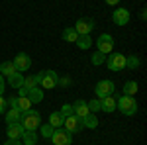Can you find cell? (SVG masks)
Returning a JSON list of instances; mask_svg holds the SVG:
<instances>
[{"label": "cell", "mask_w": 147, "mask_h": 145, "mask_svg": "<svg viewBox=\"0 0 147 145\" xmlns=\"http://www.w3.org/2000/svg\"><path fill=\"white\" fill-rule=\"evenodd\" d=\"M114 96H116V110H120L124 116H136L137 112V102L134 96H120V94H116L114 92Z\"/></svg>", "instance_id": "6da1fadb"}, {"label": "cell", "mask_w": 147, "mask_h": 145, "mask_svg": "<svg viewBox=\"0 0 147 145\" xmlns=\"http://www.w3.org/2000/svg\"><path fill=\"white\" fill-rule=\"evenodd\" d=\"M20 123H22L24 129H37L39 123H41V116H39V112H35V110H26V112H22Z\"/></svg>", "instance_id": "7a4b0ae2"}, {"label": "cell", "mask_w": 147, "mask_h": 145, "mask_svg": "<svg viewBox=\"0 0 147 145\" xmlns=\"http://www.w3.org/2000/svg\"><path fill=\"white\" fill-rule=\"evenodd\" d=\"M35 80H37V86H41V88H55L57 82H59V77H57L55 71L47 69L43 73L35 75Z\"/></svg>", "instance_id": "3957f363"}, {"label": "cell", "mask_w": 147, "mask_h": 145, "mask_svg": "<svg viewBox=\"0 0 147 145\" xmlns=\"http://www.w3.org/2000/svg\"><path fill=\"white\" fill-rule=\"evenodd\" d=\"M116 92V84H114L112 80H108V78H104V80H98L96 82V86H94V94H96V98H104V96H110Z\"/></svg>", "instance_id": "277c9868"}, {"label": "cell", "mask_w": 147, "mask_h": 145, "mask_svg": "<svg viewBox=\"0 0 147 145\" xmlns=\"http://www.w3.org/2000/svg\"><path fill=\"white\" fill-rule=\"evenodd\" d=\"M106 65H108L110 71H122V69H125V55H122V53H108Z\"/></svg>", "instance_id": "5b68a950"}, {"label": "cell", "mask_w": 147, "mask_h": 145, "mask_svg": "<svg viewBox=\"0 0 147 145\" xmlns=\"http://www.w3.org/2000/svg\"><path fill=\"white\" fill-rule=\"evenodd\" d=\"M51 141H53V145H71V141H73V134L67 132V129L55 127V132H53V135H51Z\"/></svg>", "instance_id": "8992f818"}, {"label": "cell", "mask_w": 147, "mask_h": 145, "mask_svg": "<svg viewBox=\"0 0 147 145\" xmlns=\"http://www.w3.org/2000/svg\"><path fill=\"white\" fill-rule=\"evenodd\" d=\"M94 28H96V26H94V20H92V18H80V20H77V24H75V32L79 35H90V32Z\"/></svg>", "instance_id": "52a82bcc"}, {"label": "cell", "mask_w": 147, "mask_h": 145, "mask_svg": "<svg viewBox=\"0 0 147 145\" xmlns=\"http://www.w3.org/2000/svg\"><path fill=\"white\" fill-rule=\"evenodd\" d=\"M96 45H98V51L100 53L108 55V53H112V49H114V37L110 34H102L96 39Z\"/></svg>", "instance_id": "ba28073f"}, {"label": "cell", "mask_w": 147, "mask_h": 145, "mask_svg": "<svg viewBox=\"0 0 147 145\" xmlns=\"http://www.w3.org/2000/svg\"><path fill=\"white\" fill-rule=\"evenodd\" d=\"M14 67H16V71L18 73H26L28 69L32 67V59H30V55L28 53H18V55L14 57Z\"/></svg>", "instance_id": "9c48e42d"}, {"label": "cell", "mask_w": 147, "mask_h": 145, "mask_svg": "<svg viewBox=\"0 0 147 145\" xmlns=\"http://www.w3.org/2000/svg\"><path fill=\"white\" fill-rule=\"evenodd\" d=\"M63 125H65V129L67 132H71V134H79L80 129H82V120H80L79 116H69V118H65V122H63Z\"/></svg>", "instance_id": "30bf717a"}, {"label": "cell", "mask_w": 147, "mask_h": 145, "mask_svg": "<svg viewBox=\"0 0 147 145\" xmlns=\"http://www.w3.org/2000/svg\"><path fill=\"white\" fill-rule=\"evenodd\" d=\"M112 20L116 26H125V24L129 22V12L125 10V8H118V10H114Z\"/></svg>", "instance_id": "8fae6325"}, {"label": "cell", "mask_w": 147, "mask_h": 145, "mask_svg": "<svg viewBox=\"0 0 147 145\" xmlns=\"http://www.w3.org/2000/svg\"><path fill=\"white\" fill-rule=\"evenodd\" d=\"M100 100V110L106 112V114H112L116 110V96L110 94V96H104V98H98Z\"/></svg>", "instance_id": "7c38bea8"}, {"label": "cell", "mask_w": 147, "mask_h": 145, "mask_svg": "<svg viewBox=\"0 0 147 145\" xmlns=\"http://www.w3.org/2000/svg\"><path fill=\"white\" fill-rule=\"evenodd\" d=\"M24 134V127L22 123H8V129H6V135H8V139H20Z\"/></svg>", "instance_id": "4fadbf2b"}, {"label": "cell", "mask_w": 147, "mask_h": 145, "mask_svg": "<svg viewBox=\"0 0 147 145\" xmlns=\"http://www.w3.org/2000/svg\"><path fill=\"white\" fill-rule=\"evenodd\" d=\"M71 106H73V112H75V116H79L80 120H82V118L88 114V106H86V102H84V100H75L73 104H71Z\"/></svg>", "instance_id": "5bb4252c"}, {"label": "cell", "mask_w": 147, "mask_h": 145, "mask_svg": "<svg viewBox=\"0 0 147 145\" xmlns=\"http://www.w3.org/2000/svg\"><path fill=\"white\" fill-rule=\"evenodd\" d=\"M20 139H22L24 145H35L37 143V134H35V129H24Z\"/></svg>", "instance_id": "9a60e30c"}, {"label": "cell", "mask_w": 147, "mask_h": 145, "mask_svg": "<svg viewBox=\"0 0 147 145\" xmlns=\"http://www.w3.org/2000/svg\"><path fill=\"white\" fill-rule=\"evenodd\" d=\"M28 98L32 100V104H39V102L43 100V88H41V86H34V88H30Z\"/></svg>", "instance_id": "2e32d148"}, {"label": "cell", "mask_w": 147, "mask_h": 145, "mask_svg": "<svg viewBox=\"0 0 147 145\" xmlns=\"http://www.w3.org/2000/svg\"><path fill=\"white\" fill-rule=\"evenodd\" d=\"M82 127H88V129H94V127H98V118H96L92 112H88V114L82 118Z\"/></svg>", "instance_id": "e0dca14e"}, {"label": "cell", "mask_w": 147, "mask_h": 145, "mask_svg": "<svg viewBox=\"0 0 147 145\" xmlns=\"http://www.w3.org/2000/svg\"><path fill=\"white\" fill-rule=\"evenodd\" d=\"M8 78V82H10V88H20L24 84V75L22 73H12L10 77H6Z\"/></svg>", "instance_id": "ac0fdd59"}, {"label": "cell", "mask_w": 147, "mask_h": 145, "mask_svg": "<svg viewBox=\"0 0 147 145\" xmlns=\"http://www.w3.org/2000/svg\"><path fill=\"white\" fill-rule=\"evenodd\" d=\"M12 73H18L12 61H4V63H0V75H2V77H10Z\"/></svg>", "instance_id": "d6986e66"}, {"label": "cell", "mask_w": 147, "mask_h": 145, "mask_svg": "<svg viewBox=\"0 0 147 145\" xmlns=\"http://www.w3.org/2000/svg\"><path fill=\"white\" fill-rule=\"evenodd\" d=\"M61 37H63L65 41H69V43H75V41L79 39V34L75 32V28H67V30H63Z\"/></svg>", "instance_id": "ffe728a7"}, {"label": "cell", "mask_w": 147, "mask_h": 145, "mask_svg": "<svg viewBox=\"0 0 147 145\" xmlns=\"http://www.w3.org/2000/svg\"><path fill=\"white\" fill-rule=\"evenodd\" d=\"M75 43H77L79 49H90V45L94 43V41H92L90 35H79V39H77Z\"/></svg>", "instance_id": "44dd1931"}, {"label": "cell", "mask_w": 147, "mask_h": 145, "mask_svg": "<svg viewBox=\"0 0 147 145\" xmlns=\"http://www.w3.org/2000/svg\"><path fill=\"white\" fill-rule=\"evenodd\" d=\"M22 118V112L18 108H10V112L6 114V123H18Z\"/></svg>", "instance_id": "7402d4cb"}, {"label": "cell", "mask_w": 147, "mask_h": 145, "mask_svg": "<svg viewBox=\"0 0 147 145\" xmlns=\"http://www.w3.org/2000/svg\"><path fill=\"white\" fill-rule=\"evenodd\" d=\"M122 90H124L125 96H136V94H137V82H136V80H127Z\"/></svg>", "instance_id": "603a6c76"}, {"label": "cell", "mask_w": 147, "mask_h": 145, "mask_svg": "<svg viewBox=\"0 0 147 145\" xmlns=\"http://www.w3.org/2000/svg\"><path fill=\"white\" fill-rule=\"evenodd\" d=\"M65 122V118L59 114V112H53L51 116H49V125H53V127H61Z\"/></svg>", "instance_id": "cb8c5ba5"}, {"label": "cell", "mask_w": 147, "mask_h": 145, "mask_svg": "<svg viewBox=\"0 0 147 145\" xmlns=\"http://www.w3.org/2000/svg\"><path fill=\"white\" fill-rule=\"evenodd\" d=\"M18 110L26 112V110H32V100L28 96H18Z\"/></svg>", "instance_id": "d4e9b609"}, {"label": "cell", "mask_w": 147, "mask_h": 145, "mask_svg": "<svg viewBox=\"0 0 147 145\" xmlns=\"http://www.w3.org/2000/svg\"><path fill=\"white\" fill-rule=\"evenodd\" d=\"M139 67V57L137 55H129V57H125V69H137Z\"/></svg>", "instance_id": "484cf974"}, {"label": "cell", "mask_w": 147, "mask_h": 145, "mask_svg": "<svg viewBox=\"0 0 147 145\" xmlns=\"http://www.w3.org/2000/svg\"><path fill=\"white\" fill-rule=\"evenodd\" d=\"M34 86H37V80H35V77H24L22 88H26L28 92H30V88H34Z\"/></svg>", "instance_id": "4316f807"}, {"label": "cell", "mask_w": 147, "mask_h": 145, "mask_svg": "<svg viewBox=\"0 0 147 145\" xmlns=\"http://www.w3.org/2000/svg\"><path fill=\"white\" fill-rule=\"evenodd\" d=\"M53 132H55V127H53V125H49V123L41 125V137H45V139H51Z\"/></svg>", "instance_id": "83f0119b"}, {"label": "cell", "mask_w": 147, "mask_h": 145, "mask_svg": "<svg viewBox=\"0 0 147 145\" xmlns=\"http://www.w3.org/2000/svg\"><path fill=\"white\" fill-rule=\"evenodd\" d=\"M104 59H106V55H104V53H100V51H96V53L90 57L92 65H102V63H104Z\"/></svg>", "instance_id": "f1b7e54d"}, {"label": "cell", "mask_w": 147, "mask_h": 145, "mask_svg": "<svg viewBox=\"0 0 147 145\" xmlns=\"http://www.w3.org/2000/svg\"><path fill=\"white\" fill-rule=\"evenodd\" d=\"M86 106H88V112H92V114H94V112L100 110V100H98V98H94V100H88V102H86Z\"/></svg>", "instance_id": "f546056e"}, {"label": "cell", "mask_w": 147, "mask_h": 145, "mask_svg": "<svg viewBox=\"0 0 147 145\" xmlns=\"http://www.w3.org/2000/svg\"><path fill=\"white\" fill-rule=\"evenodd\" d=\"M59 114H61L63 118H69V116H73L75 112H73V106H71V104H63V108L59 110Z\"/></svg>", "instance_id": "4dcf8cb0"}, {"label": "cell", "mask_w": 147, "mask_h": 145, "mask_svg": "<svg viewBox=\"0 0 147 145\" xmlns=\"http://www.w3.org/2000/svg\"><path fill=\"white\" fill-rule=\"evenodd\" d=\"M6 106H10V108H18V96H10V98L6 100Z\"/></svg>", "instance_id": "1f68e13d"}, {"label": "cell", "mask_w": 147, "mask_h": 145, "mask_svg": "<svg viewBox=\"0 0 147 145\" xmlns=\"http://www.w3.org/2000/svg\"><path fill=\"white\" fill-rule=\"evenodd\" d=\"M4 90H6V82H4V77L0 75V96L4 94Z\"/></svg>", "instance_id": "d6a6232c"}, {"label": "cell", "mask_w": 147, "mask_h": 145, "mask_svg": "<svg viewBox=\"0 0 147 145\" xmlns=\"http://www.w3.org/2000/svg\"><path fill=\"white\" fill-rule=\"evenodd\" d=\"M57 84H61V86H69V84H71V78H59Z\"/></svg>", "instance_id": "836d02e7"}, {"label": "cell", "mask_w": 147, "mask_h": 145, "mask_svg": "<svg viewBox=\"0 0 147 145\" xmlns=\"http://www.w3.org/2000/svg\"><path fill=\"white\" fill-rule=\"evenodd\" d=\"M4 110H6V98H4V96H0V114H2Z\"/></svg>", "instance_id": "e575fe53"}, {"label": "cell", "mask_w": 147, "mask_h": 145, "mask_svg": "<svg viewBox=\"0 0 147 145\" xmlns=\"http://www.w3.org/2000/svg\"><path fill=\"white\" fill-rule=\"evenodd\" d=\"M4 145H24V143L20 141V139H8V141H6Z\"/></svg>", "instance_id": "d590c367"}, {"label": "cell", "mask_w": 147, "mask_h": 145, "mask_svg": "<svg viewBox=\"0 0 147 145\" xmlns=\"http://www.w3.org/2000/svg\"><path fill=\"white\" fill-rule=\"evenodd\" d=\"M104 2H106V4H108V6H116V4H118V2H120V0H104Z\"/></svg>", "instance_id": "8d00e7d4"}]
</instances>
